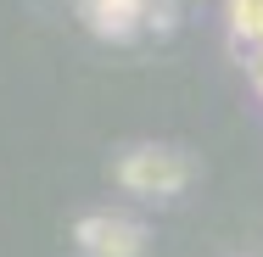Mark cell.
<instances>
[{"instance_id":"obj_1","label":"cell","mask_w":263,"mask_h":257,"mask_svg":"<svg viewBox=\"0 0 263 257\" xmlns=\"http://www.w3.org/2000/svg\"><path fill=\"white\" fill-rule=\"evenodd\" d=\"M118 185L135 196H179L191 185V162L174 146H135L118 156Z\"/></svg>"},{"instance_id":"obj_3","label":"cell","mask_w":263,"mask_h":257,"mask_svg":"<svg viewBox=\"0 0 263 257\" xmlns=\"http://www.w3.org/2000/svg\"><path fill=\"white\" fill-rule=\"evenodd\" d=\"M230 34L263 45V0H230Z\"/></svg>"},{"instance_id":"obj_2","label":"cell","mask_w":263,"mask_h":257,"mask_svg":"<svg viewBox=\"0 0 263 257\" xmlns=\"http://www.w3.org/2000/svg\"><path fill=\"white\" fill-rule=\"evenodd\" d=\"M73 246L84 257H146V229L123 212H84L73 224Z\"/></svg>"},{"instance_id":"obj_4","label":"cell","mask_w":263,"mask_h":257,"mask_svg":"<svg viewBox=\"0 0 263 257\" xmlns=\"http://www.w3.org/2000/svg\"><path fill=\"white\" fill-rule=\"evenodd\" d=\"M247 67H252V84H258V95H263V45L252 51V62H247Z\"/></svg>"}]
</instances>
